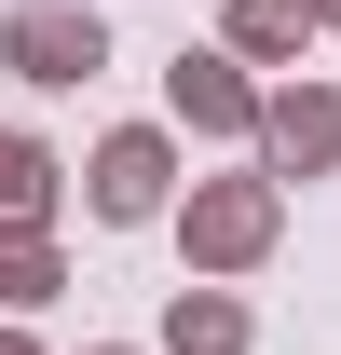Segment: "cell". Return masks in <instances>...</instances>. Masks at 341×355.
<instances>
[{
  "instance_id": "6da1fadb",
  "label": "cell",
  "mask_w": 341,
  "mask_h": 355,
  "mask_svg": "<svg viewBox=\"0 0 341 355\" xmlns=\"http://www.w3.org/2000/svg\"><path fill=\"white\" fill-rule=\"evenodd\" d=\"M164 219H177V260L232 287V273H259L273 246H287V178H273V164H246V178H191Z\"/></svg>"
},
{
  "instance_id": "7a4b0ae2",
  "label": "cell",
  "mask_w": 341,
  "mask_h": 355,
  "mask_svg": "<svg viewBox=\"0 0 341 355\" xmlns=\"http://www.w3.org/2000/svg\"><path fill=\"white\" fill-rule=\"evenodd\" d=\"M0 69L42 83V96H82L96 69H110V14H96V0H14V14H0Z\"/></svg>"
},
{
  "instance_id": "8992f818",
  "label": "cell",
  "mask_w": 341,
  "mask_h": 355,
  "mask_svg": "<svg viewBox=\"0 0 341 355\" xmlns=\"http://www.w3.org/2000/svg\"><path fill=\"white\" fill-rule=\"evenodd\" d=\"M246 342L259 328H246V301H232L218 273H191V287L164 301V355H246Z\"/></svg>"
},
{
  "instance_id": "3957f363",
  "label": "cell",
  "mask_w": 341,
  "mask_h": 355,
  "mask_svg": "<svg viewBox=\"0 0 341 355\" xmlns=\"http://www.w3.org/2000/svg\"><path fill=\"white\" fill-rule=\"evenodd\" d=\"M82 205H96L110 232H150V219L177 205V137H164V123H110L96 164H82Z\"/></svg>"
},
{
  "instance_id": "5b68a950",
  "label": "cell",
  "mask_w": 341,
  "mask_h": 355,
  "mask_svg": "<svg viewBox=\"0 0 341 355\" xmlns=\"http://www.w3.org/2000/svg\"><path fill=\"white\" fill-rule=\"evenodd\" d=\"M273 178H328L341 164V83H259V137H246Z\"/></svg>"
},
{
  "instance_id": "52a82bcc",
  "label": "cell",
  "mask_w": 341,
  "mask_h": 355,
  "mask_svg": "<svg viewBox=\"0 0 341 355\" xmlns=\"http://www.w3.org/2000/svg\"><path fill=\"white\" fill-rule=\"evenodd\" d=\"M218 42L246 55V69H300V42H314V0H232V14H218Z\"/></svg>"
},
{
  "instance_id": "ba28073f",
  "label": "cell",
  "mask_w": 341,
  "mask_h": 355,
  "mask_svg": "<svg viewBox=\"0 0 341 355\" xmlns=\"http://www.w3.org/2000/svg\"><path fill=\"white\" fill-rule=\"evenodd\" d=\"M55 287H69V260H55V219H0V314H42Z\"/></svg>"
},
{
  "instance_id": "8fae6325",
  "label": "cell",
  "mask_w": 341,
  "mask_h": 355,
  "mask_svg": "<svg viewBox=\"0 0 341 355\" xmlns=\"http://www.w3.org/2000/svg\"><path fill=\"white\" fill-rule=\"evenodd\" d=\"M314 28H341V0H314Z\"/></svg>"
},
{
  "instance_id": "277c9868",
  "label": "cell",
  "mask_w": 341,
  "mask_h": 355,
  "mask_svg": "<svg viewBox=\"0 0 341 355\" xmlns=\"http://www.w3.org/2000/svg\"><path fill=\"white\" fill-rule=\"evenodd\" d=\"M164 110L191 137H218V150H232V137H259V69L232 42H177V69H164Z\"/></svg>"
},
{
  "instance_id": "30bf717a",
  "label": "cell",
  "mask_w": 341,
  "mask_h": 355,
  "mask_svg": "<svg viewBox=\"0 0 341 355\" xmlns=\"http://www.w3.org/2000/svg\"><path fill=\"white\" fill-rule=\"evenodd\" d=\"M0 355H42V342H28V328H0Z\"/></svg>"
},
{
  "instance_id": "9c48e42d",
  "label": "cell",
  "mask_w": 341,
  "mask_h": 355,
  "mask_svg": "<svg viewBox=\"0 0 341 355\" xmlns=\"http://www.w3.org/2000/svg\"><path fill=\"white\" fill-rule=\"evenodd\" d=\"M55 191H69V164L42 137H0V219H55Z\"/></svg>"
},
{
  "instance_id": "7c38bea8",
  "label": "cell",
  "mask_w": 341,
  "mask_h": 355,
  "mask_svg": "<svg viewBox=\"0 0 341 355\" xmlns=\"http://www.w3.org/2000/svg\"><path fill=\"white\" fill-rule=\"evenodd\" d=\"M96 355H137V342H96Z\"/></svg>"
}]
</instances>
